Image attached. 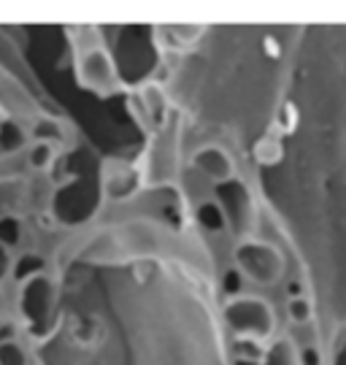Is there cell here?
I'll return each instance as SVG.
<instances>
[{
	"label": "cell",
	"mask_w": 346,
	"mask_h": 365,
	"mask_svg": "<svg viewBox=\"0 0 346 365\" xmlns=\"http://www.w3.org/2000/svg\"><path fill=\"white\" fill-rule=\"evenodd\" d=\"M225 322L230 327L235 341H255V344H265L276 336V314L265 298L260 295H230L225 300Z\"/></svg>",
	"instance_id": "6da1fadb"
},
{
	"label": "cell",
	"mask_w": 346,
	"mask_h": 365,
	"mask_svg": "<svg viewBox=\"0 0 346 365\" xmlns=\"http://www.w3.org/2000/svg\"><path fill=\"white\" fill-rule=\"evenodd\" d=\"M233 262L238 274L257 287L279 284L287 271V260L279 247H273L270 241H263V238H241L233 249Z\"/></svg>",
	"instance_id": "7a4b0ae2"
},
{
	"label": "cell",
	"mask_w": 346,
	"mask_h": 365,
	"mask_svg": "<svg viewBox=\"0 0 346 365\" xmlns=\"http://www.w3.org/2000/svg\"><path fill=\"white\" fill-rule=\"evenodd\" d=\"M78 78L84 87L95 90L98 95H111L119 87V76L111 54L106 49H87L78 60Z\"/></svg>",
	"instance_id": "3957f363"
},
{
	"label": "cell",
	"mask_w": 346,
	"mask_h": 365,
	"mask_svg": "<svg viewBox=\"0 0 346 365\" xmlns=\"http://www.w3.org/2000/svg\"><path fill=\"white\" fill-rule=\"evenodd\" d=\"M193 165L203 179L214 182L217 187L230 184L235 179V163H233V157L217 144H205L200 149H195Z\"/></svg>",
	"instance_id": "277c9868"
},
{
	"label": "cell",
	"mask_w": 346,
	"mask_h": 365,
	"mask_svg": "<svg viewBox=\"0 0 346 365\" xmlns=\"http://www.w3.org/2000/svg\"><path fill=\"white\" fill-rule=\"evenodd\" d=\"M19 303H22V317L27 319L30 327H39L41 322H46L51 314V303H54L49 276H36L27 284H22V300Z\"/></svg>",
	"instance_id": "5b68a950"
},
{
	"label": "cell",
	"mask_w": 346,
	"mask_h": 365,
	"mask_svg": "<svg viewBox=\"0 0 346 365\" xmlns=\"http://www.w3.org/2000/svg\"><path fill=\"white\" fill-rule=\"evenodd\" d=\"M46 274V260L39 252H22L16 260L11 262V276L19 284H27L30 279Z\"/></svg>",
	"instance_id": "8992f818"
},
{
	"label": "cell",
	"mask_w": 346,
	"mask_h": 365,
	"mask_svg": "<svg viewBox=\"0 0 346 365\" xmlns=\"http://www.w3.org/2000/svg\"><path fill=\"white\" fill-rule=\"evenodd\" d=\"M260 365H300V352L290 339H276L273 346L265 349V357Z\"/></svg>",
	"instance_id": "52a82bcc"
},
{
	"label": "cell",
	"mask_w": 346,
	"mask_h": 365,
	"mask_svg": "<svg viewBox=\"0 0 346 365\" xmlns=\"http://www.w3.org/2000/svg\"><path fill=\"white\" fill-rule=\"evenodd\" d=\"M57 160V146L46 141H33L27 146V165L33 170H49Z\"/></svg>",
	"instance_id": "ba28073f"
},
{
	"label": "cell",
	"mask_w": 346,
	"mask_h": 365,
	"mask_svg": "<svg viewBox=\"0 0 346 365\" xmlns=\"http://www.w3.org/2000/svg\"><path fill=\"white\" fill-rule=\"evenodd\" d=\"M22 235H25V227H22V220L14 217V214H0V247H6L11 252L14 247L22 244Z\"/></svg>",
	"instance_id": "9c48e42d"
},
{
	"label": "cell",
	"mask_w": 346,
	"mask_h": 365,
	"mask_svg": "<svg viewBox=\"0 0 346 365\" xmlns=\"http://www.w3.org/2000/svg\"><path fill=\"white\" fill-rule=\"evenodd\" d=\"M284 312H287V319L292 325H308L314 319V303L308 295H297V298H287L284 303Z\"/></svg>",
	"instance_id": "30bf717a"
},
{
	"label": "cell",
	"mask_w": 346,
	"mask_h": 365,
	"mask_svg": "<svg viewBox=\"0 0 346 365\" xmlns=\"http://www.w3.org/2000/svg\"><path fill=\"white\" fill-rule=\"evenodd\" d=\"M30 133H33V141H46V144H57L65 138V128L51 117H39Z\"/></svg>",
	"instance_id": "8fae6325"
},
{
	"label": "cell",
	"mask_w": 346,
	"mask_h": 365,
	"mask_svg": "<svg viewBox=\"0 0 346 365\" xmlns=\"http://www.w3.org/2000/svg\"><path fill=\"white\" fill-rule=\"evenodd\" d=\"M27 144V135L25 130L19 128V125H14V122H6L3 125V130H0V152L3 155H9V152H16V149H22Z\"/></svg>",
	"instance_id": "7c38bea8"
},
{
	"label": "cell",
	"mask_w": 346,
	"mask_h": 365,
	"mask_svg": "<svg viewBox=\"0 0 346 365\" xmlns=\"http://www.w3.org/2000/svg\"><path fill=\"white\" fill-rule=\"evenodd\" d=\"M0 365H30V354L19 341L0 344Z\"/></svg>",
	"instance_id": "4fadbf2b"
},
{
	"label": "cell",
	"mask_w": 346,
	"mask_h": 365,
	"mask_svg": "<svg viewBox=\"0 0 346 365\" xmlns=\"http://www.w3.org/2000/svg\"><path fill=\"white\" fill-rule=\"evenodd\" d=\"M300 365H322L320 349H317V346H306V349H300Z\"/></svg>",
	"instance_id": "5bb4252c"
},
{
	"label": "cell",
	"mask_w": 346,
	"mask_h": 365,
	"mask_svg": "<svg viewBox=\"0 0 346 365\" xmlns=\"http://www.w3.org/2000/svg\"><path fill=\"white\" fill-rule=\"evenodd\" d=\"M11 262H14L11 260V252H9L6 247H0V279L11 274Z\"/></svg>",
	"instance_id": "9a60e30c"
},
{
	"label": "cell",
	"mask_w": 346,
	"mask_h": 365,
	"mask_svg": "<svg viewBox=\"0 0 346 365\" xmlns=\"http://www.w3.org/2000/svg\"><path fill=\"white\" fill-rule=\"evenodd\" d=\"M9 341H16V325L14 322H3L0 325V344H9Z\"/></svg>",
	"instance_id": "2e32d148"
},
{
	"label": "cell",
	"mask_w": 346,
	"mask_h": 365,
	"mask_svg": "<svg viewBox=\"0 0 346 365\" xmlns=\"http://www.w3.org/2000/svg\"><path fill=\"white\" fill-rule=\"evenodd\" d=\"M297 295H306V289H303V282H290L287 284V298H297Z\"/></svg>",
	"instance_id": "e0dca14e"
},
{
	"label": "cell",
	"mask_w": 346,
	"mask_h": 365,
	"mask_svg": "<svg viewBox=\"0 0 346 365\" xmlns=\"http://www.w3.org/2000/svg\"><path fill=\"white\" fill-rule=\"evenodd\" d=\"M263 46H265V54H268V57H279V43L270 38V36L263 38Z\"/></svg>",
	"instance_id": "ac0fdd59"
},
{
	"label": "cell",
	"mask_w": 346,
	"mask_h": 365,
	"mask_svg": "<svg viewBox=\"0 0 346 365\" xmlns=\"http://www.w3.org/2000/svg\"><path fill=\"white\" fill-rule=\"evenodd\" d=\"M3 125H6V119H3V114H0V130H3Z\"/></svg>",
	"instance_id": "d6986e66"
}]
</instances>
